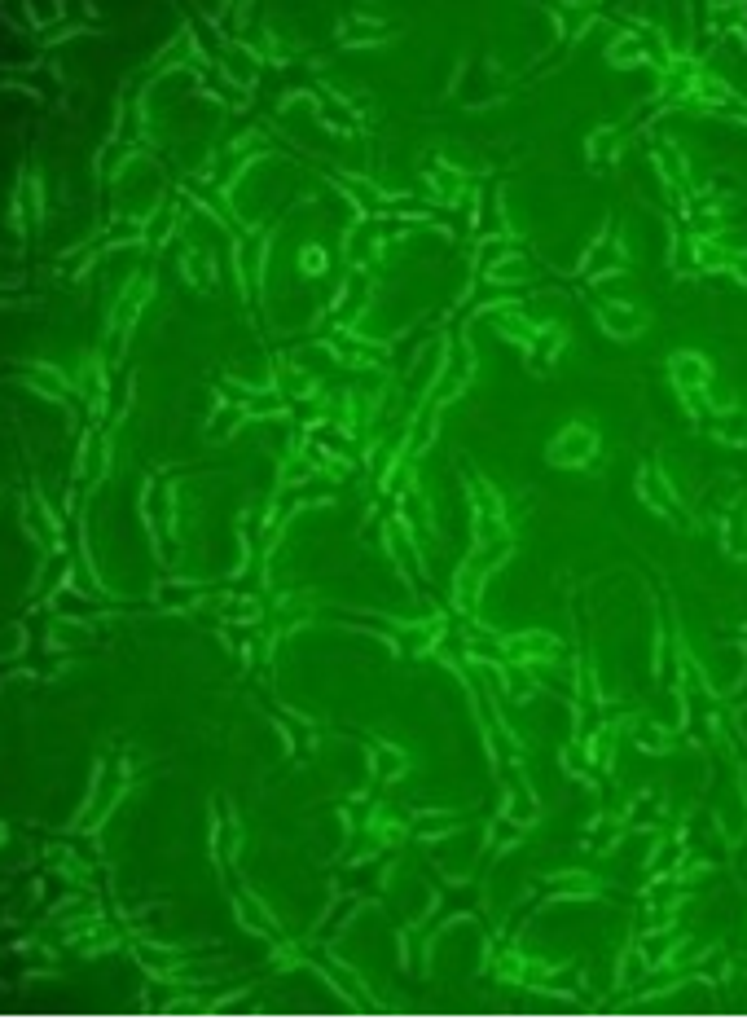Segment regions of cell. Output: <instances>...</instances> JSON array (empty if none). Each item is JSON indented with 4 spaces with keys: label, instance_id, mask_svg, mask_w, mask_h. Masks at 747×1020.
I'll return each mask as SVG.
<instances>
[{
    "label": "cell",
    "instance_id": "obj_1",
    "mask_svg": "<svg viewBox=\"0 0 747 1020\" xmlns=\"http://www.w3.org/2000/svg\"><path fill=\"white\" fill-rule=\"evenodd\" d=\"M594 453H598V436L576 423V427L559 431V440L550 445V462H559V467H585Z\"/></svg>",
    "mask_w": 747,
    "mask_h": 1020
},
{
    "label": "cell",
    "instance_id": "obj_2",
    "mask_svg": "<svg viewBox=\"0 0 747 1020\" xmlns=\"http://www.w3.org/2000/svg\"><path fill=\"white\" fill-rule=\"evenodd\" d=\"M638 493H642V502L651 506V510H660V515H673L677 497H673V489L664 484V475H660V471L642 467V471H638Z\"/></svg>",
    "mask_w": 747,
    "mask_h": 1020
},
{
    "label": "cell",
    "instance_id": "obj_3",
    "mask_svg": "<svg viewBox=\"0 0 747 1020\" xmlns=\"http://www.w3.org/2000/svg\"><path fill=\"white\" fill-rule=\"evenodd\" d=\"M708 379H712V370L704 357H695V352H677L673 357V383L682 387V392H699Z\"/></svg>",
    "mask_w": 747,
    "mask_h": 1020
},
{
    "label": "cell",
    "instance_id": "obj_4",
    "mask_svg": "<svg viewBox=\"0 0 747 1020\" xmlns=\"http://www.w3.org/2000/svg\"><path fill=\"white\" fill-rule=\"evenodd\" d=\"M602 326H607V330H611V335H616V339H629L633 330L642 326V321H638V313H629V308H616V304H607V308H602Z\"/></svg>",
    "mask_w": 747,
    "mask_h": 1020
},
{
    "label": "cell",
    "instance_id": "obj_5",
    "mask_svg": "<svg viewBox=\"0 0 747 1020\" xmlns=\"http://www.w3.org/2000/svg\"><path fill=\"white\" fill-rule=\"evenodd\" d=\"M721 440H730V445H747V414H726L717 423Z\"/></svg>",
    "mask_w": 747,
    "mask_h": 1020
},
{
    "label": "cell",
    "instance_id": "obj_6",
    "mask_svg": "<svg viewBox=\"0 0 747 1020\" xmlns=\"http://www.w3.org/2000/svg\"><path fill=\"white\" fill-rule=\"evenodd\" d=\"M638 58H646V49L633 36L616 40V49H611V62H620V66H629V62H638Z\"/></svg>",
    "mask_w": 747,
    "mask_h": 1020
},
{
    "label": "cell",
    "instance_id": "obj_7",
    "mask_svg": "<svg viewBox=\"0 0 747 1020\" xmlns=\"http://www.w3.org/2000/svg\"><path fill=\"white\" fill-rule=\"evenodd\" d=\"M734 273H739L743 282H747V255H739V260H734Z\"/></svg>",
    "mask_w": 747,
    "mask_h": 1020
}]
</instances>
